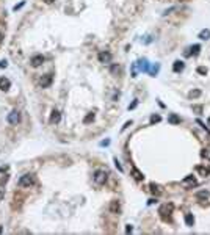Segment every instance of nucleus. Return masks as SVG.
<instances>
[{"label":"nucleus","mask_w":210,"mask_h":235,"mask_svg":"<svg viewBox=\"0 0 210 235\" xmlns=\"http://www.w3.org/2000/svg\"><path fill=\"white\" fill-rule=\"evenodd\" d=\"M7 66H8L7 60H3V61H0V68H7Z\"/></svg>","instance_id":"31"},{"label":"nucleus","mask_w":210,"mask_h":235,"mask_svg":"<svg viewBox=\"0 0 210 235\" xmlns=\"http://www.w3.org/2000/svg\"><path fill=\"white\" fill-rule=\"evenodd\" d=\"M44 2H46V3H52L53 0H44Z\"/></svg>","instance_id":"35"},{"label":"nucleus","mask_w":210,"mask_h":235,"mask_svg":"<svg viewBox=\"0 0 210 235\" xmlns=\"http://www.w3.org/2000/svg\"><path fill=\"white\" fill-rule=\"evenodd\" d=\"M44 61H46V58H44L42 55H33L30 58V64H31L33 68H39Z\"/></svg>","instance_id":"7"},{"label":"nucleus","mask_w":210,"mask_h":235,"mask_svg":"<svg viewBox=\"0 0 210 235\" xmlns=\"http://www.w3.org/2000/svg\"><path fill=\"white\" fill-rule=\"evenodd\" d=\"M119 71H121L119 66H116V64H114V66H112V72H113V74H118Z\"/></svg>","instance_id":"29"},{"label":"nucleus","mask_w":210,"mask_h":235,"mask_svg":"<svg viewBox=\"0 0 210 235\" xmlns=\"http://www.w3.org/2000/svg\"><path fill=\"white\" fill-rule=\"evenodd\" d=\"M132 231H133V227H132V226H130V224H129V226H127V227H125V232H132Z\"/></svg>","instance_id":"32"},{"label":"nucleus","mask_w":210,"mask_h":235,"mask_svg":"<svg viewBox=\"0 0 210 235\" xmlns=\"http://www.w3.org/2000/svg\"><path fill=\"white\" fill-rule=\"evenodd\" d=\"M108 143H110V141H108V140H107V141H102V143H101V146H107Z\"/></svg>","instance_id":"33"},{"label":"nucleus","mask_w":210,"mask_h":235,"mask_svg":"<svg viewBox=\"0 0 210 235\" xmlns=\"http://www.w3.org/2000/svg\"><path fill=\"white\" fill-rule=\"evenodd\" d=\"M93 119H94V113H90V114H88V116L83 119V122H85V124H88V122H91Z\"/></svg>","instance_id":"24"},{"label":"nucleus","mask_w":210,"mask_h":235,"mask_svg":"<svg viewBox=\"0 0 210 235\" xmlns=\"http://www.w3.org/2000/svg\"><path fill=\"white\" fill-rule=\"evenodd\" d=\"M2 198H3V190H0V201H2Z\"/></svg>","instance_id":"34"},{"label":"nucleus","mask_w":210,"mask_h":235,"mask_svg":"<svg viewBox=\"0 0 210 235\" xmlns=\"http://www.w3.org/2000/svg\"><path fill=\"white\" fill-rule=\"evenodd\" d=\"M52 81H53V75L52 74H46V75H42L39 85H41V88H49V86L52 85Z\"/></svg>","instance_id":"6"},{"label":"nucleus","mask_w":210,"mask_h":235,"mask_svg":"<svg viewBox=\"0 0 210 235\" xmlns=\"http://www.w3.org/2000/svg\"><path fill=\"white\" fill-rule=\"evenodd\" d=\"M193 110H195V111H198V113H201V111H202V107H199V105H195V107H193Z\"/></svg>","instance_id":"30"},{"label":"nucleus","mask_w":210,"mask_h":235,"mask_svg":"<svg viewBox=\"0 0 210 235\" xmlns=\"http://www.w3.org/2000/svg\"><path fill=\"white\" fill-rule=\"evenodd\" d=\"M114 166H116V168H118V169H119V171H121V172H122V166H121V163L118 162V158H114Z\"/></svg>","instance_id":"26"},{"label":"nucleus","mask_w":210,"mask_h":235,"mask_svg":"<svg viewBox=\"0 0 210 235\" xmlns=\"http://www.w3.org/2000/svg\"><path fill=\"white\" fill-rule=\"evenodd\" d=\"M199 38H201V39H210V30L209 28L202 30L201 33H199Z\"/></svg>","instance_id":"19"},{"label":"nucleus","mask_w":210,"mask_h":235,"mask_svg":"<svg viewBox=\"0 0 210 235\" xmlns=\"http://www.w3.org/2000/svg\"><path fill=\"white\" fill-rule=\"evenodd\" d=\"M188 50H190V52H185L187 57H190V55H198V53H199V50H201V46H199V44H195V46H191Z\"/></svg>","instance_id":"12"},{"label":"nucleus","mask_w":210,"mask_h":235,"mask_svg":"<svg viewBox=\"0 0 210 235\" xmlns=\"http://www.w3.org/2000/svg\"><path fill=\"white\" fill-rule=\"evenodd\" d=\"M184 68H185V64H184V61H180V60L174 61V64H173V71H174V72H182Z\"/></svg>","instance_id":"13"},{"label":"nucleus","mask_w":210,"mask_h":235,"mask_svg":"<svg viewBox=\"0 0 210 235\" xmlns=\"http://www.w3.org/2000/svg\"><path fill=\"white\" fill-rule=\"evenodd\" d=\"M199 96H201V91H199V89L190 91V94H188V97H190V99H196V97H199Z\"/></svg>","instance_id":"21"},{"label":"nucleus","mask_w":210,"mask_h":235,"mask_svg":"<svg viewBox=\"0 0 210 235\" xmlns=\"http://www.w3.org/2000/svg\"><path fill=\"white\" fill-rule=\"evenodd\" d=\"M185 224H187V226H190V227L195 226V216H193L191 213H187V215H185Z\"/></svg>","instance_id":"17"},{"label":"nucleus","mask_w":210,"mask_h":235,"mask_svg":"<svg viewBox=\"0 0 210 235\" xmlns=\"http://www.w3.org/2000/svg\"><path fill=\"white\" fill-rule=\"evenodd\" d=\"M171 212H173V205H171V204H165V205L160 207V210H158V213L162 215V218H163L165 221L171 218Z\"/></svg>","instance_id":"4"},{"label":"nucleus","mask_w":210,"mask_h":235,"mask_svg":"<svg viewBox=\"0 0 210 235\" xmlns=\"http://www.w3.org/2000/svg\"><path fill=\"white\" fill-rule=\"evenodd\" d=\"M97 58H99V61L101 63H104V64H112V60H113V57H112V53L110 52H101L97 55Z\"/></svg>","instance_id":"5"},{"label":"nucleus","mask_w":210,"mask_h":235,"mask_svg":"<svg viewBox=\"0 0 210 235\" xmlns=\"http://www.w3.org/2000/svg\"><path fill=\"white\" fill-rule=\"evenodd\" d=\"M196 171L199 172L201 176L206 177V176H209V174H210V168H206V166H201L199 165V166H196Z\"/></svg>","instance_id":"16"},{"label":"nucleus","mask_w":210,"mask_h":235,"mask_svg":"<svg viewBox=\"0 0 210 235\" xmlns=\"http://www.w3.org/2000/svg\"><path fill=\"white\" fill-rule=\"evenodd\" d=\"M182 185H185V187H195V185H198V182H196L195 176H188L182 180Z\"/></svg>","instance_id":"9"},{"label":"nucleus","mask_w":210,"mask_h":235,"mask_svg":"<svg viewBox=\"0 0 210 235\" xmlns=\"http://www.w3.org/2000/svg\"><path fill=\"white\" fill-rule=\"evenodd\" d=\"M7 121H8L11 125H18V124L20 122V113H19V110L9 111L8 116H7Z\"/></svg>","instance_id":"3"},{"label":"nucleus","mask_w":210,"mask_h":235,"mask_svg":"<svg viewBox=\"0 0 210 235\" xmlns=\"http://www.w3.org/2000/svg\"><path fill=\"white\" fill-rule=\"evenodd\" d=\"M60 119H61V114H60L58 110H53L50 114V124H58Z\"/></svg>","instance_id":"11"},{"label":"nucleus","mask_w":210,"mask_h":235,"mask_svg":"<svg viewBox=\"0 0 210 235\" xmlns=\"http://www.w3.org/2000/svg\"><path fill=\"white\" fill-rule=\"evenodd\" d=\"M160 119H162V118H160V116H158V114H154V116L151 118V124H154V122H158V121H160Z\"/></svg>","instance_id":"25"},{"label":"nucleus","mask_w":210,"mask_h":235,"mask_svg":"<svg viewBox=\"0 0 210 235\" xmlns=\"http://www.w3.org/2000/svg\"><path fill=\"white\" fill-rule=\"evenodd\" d=\"M151 191H152V193H157V194H158L162 190H160V187H158V185H155V183H151Z\"/></svg>","instance_id":"22"},{"label":"nucleus","mask_w":210,"mask_h":235,"mask_svg":"<svg viewBox=\"0 0 210 235\" xmlns=\"http://www.w3.org/2000/svg\"><path fill=\"white\" fill-rule=\"evenodd\" d=\"M168 122H171V124H180V118L177 116V114H169V116H168Z\"/></svg>","instance_id":"18"},{"label":"nucleus","mask_w":210,"mask_h":235,"mask_svg":"<svg viewBox=\"0 0 210 235\" xmlns=\"http://www.w3.org/2000/svg\"><path fill=\"white\" fill-rule=\"evenodd\" d=\"M93 180H94V183H97V185H104L107 182V172L102 171V169H97L94 172V176H93Z\"/></svg>","instance_id":"2"},{"label":"nucleus","mask_w":210,"mask_h":235,"mask_svg":"<svg viewBox=\"0 0 210 235\" xmlns=\"http://www.w3.org/2000/svg\"><path fill=\"white\" fill-rule=\"evenodd\" d=\"M136 68L140 69L141 72H149V69H151V68H149V61H147L146 58L138 60V61H136Z\"/></svg>","instance_id":"8"},{"label":"nucleus","mask_w":210,"mask_h":235,"mask_svg":"<svg viewBox=\"0 0 210 235\" xmlns=\"http://www.w3.org/2000/svg\"><path fill=\"white\" fill-rule=\"evenodd\" d=\"M19 187L22 188H30L35 185V177H33V174H24L20 179H19Z\"/></svg>","instance_id":"1"},{"label":"nucleus","mask_w":210,"mask_h":235,"mask_svg":"<svg viewBox=\"0 0 210 235\" xmlns=\"http://www.w3.org/2000/svg\"><path fill=\"white\" fill-rule=\"evenodd\" d=\"M9 86H11L9 79H7V77H0V89H2V91H8Z\"/></svg>","instance_id":"10"},{"label":"nucleus","mask_w":210,"mask_h":235,"mask_svg":"<svg viewBox=\"0 0 210 235\" xmlns=\"http://www.w3.org/2000/svg\"><path fill=\"white\" fill-rule=\"evenodd\" d=\"M202 157H204V158H209V160H210V149L204 151V152H202Z\"/></svg>","instance_id":"27"},{"label":"nucleus","mask_w":210,"mask_h":235,"mask_svg":"<svg viewBox=\"0 0 210 235\" xmlns=\"http://www.w3.org/2000/svg\"><path fill=\"white\" fill-rule=\"evenodd\" d=\"M132 176H133V179H135V180H143V179H144L143 172H141L138 168H133V169H132Z\"/></svg>","instance_id":"15"},{"label":"nucleus","mask_w":210,"mask_h":235,"mask_svg":"<svg viewBox=\"0 0 210 235\" xmlns=\"http://www.w3.org/2000/svg\"><path fill=\"white\" fill-rule=\"evenodd\" d=\"M158 69H160V64H155V66H152V69H149V74H151L152 77H155L157 72H158Z\"/></svg>","instance_id":"20"},{"label":"nucleus","mask_w":210,"mask_h":235,"mask_svg":"<svg viewBox=\"0 0 210 235\" xmlns=\"http://www.w3.org/2000/svg\"><path fill=\"white\" fill-rule=\"evenodd\" d=\"M112 210L116 212V213H119V204H118V201H113V202H112Z\"/></svg>","instance_id":"23"},{"label":"nucleus","mask_w":210,"mask_h":235,"mask_svg":"<svg viewBox=\"0 0 210 235\" xmlns=\"http://www.w3.org/2000/svg\"><path fill=\"white\" fill-rule=\"evenodd\" d=\"M196 198L202 202H206V201H210V194L207 191H199V193H196Z\"/></svg>","instance_id":"14"},{"label":"nucleus","mask_w":210,"mask_h":235,"mask_svg":"<svg viewBox=\"0 0 210 235\" xmlns=\"http://www.w3.org/2000/svg\"><path fill=\"white\" fill-rule=\"evenodd\" d=\"M207 124H209V125H210V118H209V121H207Z\"/></svg>","instance_id":"36"},{"label":"nucleus","mask_w":210,"mask_h":235,"mask_svg":"<svg viewBox=\"0 0 210 235\" xmlns=\"http://www.w3.org/2000/svg\"><path fill=\"white\" fill-rule=\"evenodd\" d=\"M196 71H198L199 74H207V69H206V68H202V66H199V68H198Z\"/></svg>","instance_id":"28"}]
</instances>
